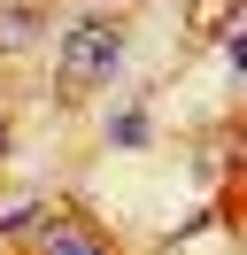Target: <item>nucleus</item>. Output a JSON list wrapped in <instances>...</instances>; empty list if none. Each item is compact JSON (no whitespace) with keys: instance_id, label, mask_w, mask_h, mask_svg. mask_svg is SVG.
Returning <instances> with one entry per match:
<instances>
[{"instance_id":"nucleus-3","label":"nucleus","mask_w":247,"mask_h":255,"mask_svg":"<svg viewBox=\"0 0 247 255\" xmlns=\"http://www.w3.org/2000/svg\"><path fill=\"white\" fill-rule=\"evenodd\" d=\"M23 39H31V16H23V8H15V16L0 23V47H23Z\"/></svg>"},{"instance_id":"nucleus-1","label":"nucleus","mask_w":247,"mask_h":255,"mask_svg":"<svg viewBox=\"0 0 247 255\" xmlns=\"http://www.w3.org/2000/svg\"><path fill=\"white\" fill-rule=\"evenodd\" d=\"M116 62H124V23L85 16V23H70V31H62V70H70L77 85H101Z\"/></svg>"},{"instance_id":"nucleus-2","label":"nucleus","mask_w":247,"mask_h":255,"mask_svg":"<svg viewBox=\"0 0 247 255\" xmlns=\"http://www.w3.org/2000/svg\"><path fill=\"white\" fill-rule=\"evenodd\" d=\"M46 255H108L101 232H85V224H54L46 232Z\"/></svg>"}]
</instances>
